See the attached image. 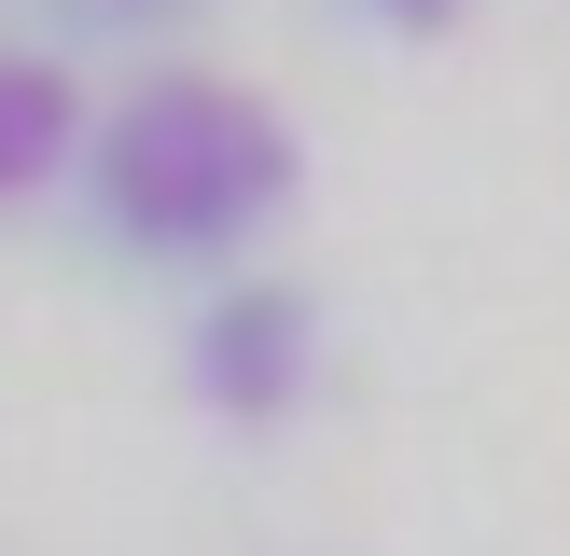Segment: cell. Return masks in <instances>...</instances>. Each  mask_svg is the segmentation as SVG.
<instances>
[{"instance_id":"obj_1","label":"cell","mask_w":570,"mask_h":556,"mask_svg":"<svg viewBox=\"0 0 570 556\" xmlns=\"http://www.w3.org/2000/svg\"><path fill=\"white\" fill-rule=\"evenodd\" d=\"M83 195L126 250L154 265H223L250 250L278 209L306 195V139L278 98H250L237 70H154L98 111V153H83Z\"/></svg>"},{"instance_id":"obj_2","label":"cell","mask_w":570,"mask_h":556,"mask_svg":"<svg viewBox=\"0 0 570 556\" xmlns=\"http://www.w3.org/2000/svg\"><path fill=\"white\" fill-rule=\"evenodd\" d=\"M306 361H321V306H306L293 278H237V292L195 306V334H181V389L209 417H237V431H265V417L306 404Z\"/></svg>"},{"instance_id":"obj_3","label":"cell","mask_w":570,"mask_h":556,"mask_svg":"<svg viewBox=\"0 0 570 556\" xmlns=\"http://www.w3.org/2000/svg\"><path fill=\"white\" fill-rule=\"evenodd\" d=\"M70 153H98V111H83L70 56L0 42V222H14L28 195H56V167H70Z\"/></svg>"},{"instance_id":"obj_4","label":"cell","mask_w":570,"mask_h":556,"mask_svg":"<svg viewBox=\"0 0 570 556\" xmlns=\"http://www.w3.org/2000/svg\"><path fill=\"white\" fill-rule=\"evenodd\" d=\"M348 14H362V28H390V42H445L473 0H348Z\"/></svg>"},{"instance_id":"obj_5","label":"cell","mask_w":570,"mask_h":556,"mask_svg":"<svg viewBox=\"0 0 570 556\" xmlns=\"http://www.w3.org/2000/svg\"><path fill=\"white\" fill-rule=\"evenodd\" d=\"M70 14H111V28H139V14H167V0H70Z\"/></svg>"}]
</instances>
